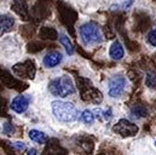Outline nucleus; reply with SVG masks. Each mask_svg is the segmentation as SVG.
<instances>
[{"label":"nucleus","mask_w":156,"mask_h":155,"mask_svg":"<svg viewBox=\"0 0 156 155\" xmlns=\"http://www.w3.org/2000/svg\"><path fill=\"white\" fill-rule=\"evenodd\" d=\"M147 41L150 46L156 47V28L155 29H151L148 34H147Z\"/></svg>","instance_id":"nucleus-16"},{"label":"nucleus","mask_w":156,"mask_h":155,"mask_svg":"<svg viewBox=\"0 0 156 155\" xmlns=\"http://www.w3.org/2000/svg\"><path fill=\"white\" fill-rule=\"evenodd\" d=\"M127 85L128 81L123 75L121 74L113 75L108 80V96L110 98H120L126 92Z\"/></svg>","instance_id":"nucleus-4"},{"label":"nucleus","mask_w":156,"mask_h":155,"mask_svg":"<svg viewBox=\"0 0 156 155\" xmlns=\"http://www.w3.org/2000/svg\"><path fill=\"white\" fill-rule=\"evenodd\" d=\"M29 103H30V98L28 96H26V95H17L11 101V106L10 107H11V109L15 113L23 114L29 108Z\"/></svg>","instance_id":"nucleus-6"},{"label":"nucleus","mask_w":156,"mask_h":155,"mask_svg":"<svg viewBox=\"0 0 156 155\" xmlns=\"http://www.w3.org/2000/svg\"><path fill=\"white\" fill-rule=\"evenodd\" d=\"M145 85L149 88H156V73H147Z\"/></svg>","instance_id":"nucleus-14"},{"label":"nucleus","mask_w":156,"mask_h":155,"mask_svg":"<svg viewBox=\"0 0 156 155\" xmlns=\"http://www.w3.org/2000/svg\"><path fill=\"white\" fill-rule=\"evenodd\" d=\"M59 42L62 44V46L66 49V51H67V53L69 55V56H72V55H74V46H73V42L70 41V39L68 38L64 33H61L59 34Z\"/></svg>","instance_id":"nucleus-11"},{"label":"nucleus","mask_w":156,"mask_h":155,"mask_svg":"<svg viewBox=\"0 0 156 155\" xmlns=\"http://www.w3.org/2000/svg\"><path fill=\"white\" fill-rule=\"evenodd\" d=\"M155 146H156V141H155Z\"/></svg>","instance_id":"nucleus-20"},{"label":"nucleus","mask_w":156,"mask_h":155,"mask_svg":"<svg viewBox=\"0 0 156 155\" xmlns=\"http://www.w3.org/2000/svg\"><path fill=\"white\" fill-rule=\"evenodd\" d=\"M113 131L122 137H132L138 133L139 127H138V125H136L134 122H132L127 119H120L113 126Z\"/></svg>","instance_id":"nucleus-5"},{"label":"nucleus","mask_w":156,"mask_h":155,"mask_svg":"<svg viewBox=\"0 0 156 155\" xmlns=\"http://www.w3.org/2000/svg\"><path fill=\"white\" fill-rule=\"evenodd\" d=\"M11 146H12L16 150H18V152H23V150H26V144H24L23 142H12Z\"/></svg>","instance_id":"nucleus-17"},{"label":"nucleus","mask_w":156,"mask_h":155,"mask_svg":"<svg viewBox=\"0 0 156 155\" xmlns=\"http://www.w3.org/2000/svg\"><path fill=\"white\" fill-rule=\"evenodd\" d=\"M131 114H132V116H133L134 119H140V117L147 116L148 110H147V108H144V107H142V106H136L134 108H132Z\"/></svg>","instance_id":"nucleus-13"},{"label":"nucleus","mask_w":156,"mask_h":155,"mask_svg":"<svg viewBox=\"0 0 156 155\" xmlns=\"http://www.w3.org/2000/svg\"><path fill=\"white\" fill-rule=\"evenodd\" d=\"M63 61V55L58 51H51L48 53H46L42 58V64L45 68H55L57 66H59Z\"/></svg>","instance_id":"nucleus-7"},{"label":"nucleus","mask_w":156,"mask_h":155,"mask_svg":"<svg viewBox=\"0 0 156 155\" xmlns=\"http://www.w3.org/2000/svg\"><path fill=\"white\" fill-rule=\"evenodd\" d=\"M48 92L56 98H67L75 93V84L69 75L53 78L48 82Z\"/></svg>","instance_id":"nucleus-2"},{"label":"nucleus","mask_w":156,"mask_h":155,"mask_svg":"<svg viewBox=\"0 0 156 155\" xmlns=\"http://www.w3.org/2000/svg\"><path fill=\"white\" fill-rule=\"evenodd\" d=\"M15 131H16V128H15V126H13L12 122L6 121V122L2 125V133H4V135H6V136H12V135L15 133Z\"/></svg>","instance_id":"nucleus-15"},{"label":"nucleus","mask_w":156,"mask_h":155,"mask_svg":"<svg viewBox=\"0 0 156 155\" xmlns=\"http://www.w3.org/2000/svg\"><path fill=\"white\" fill-rule=\"evenodd\" d=\"M51 112L53 117L62 124H73L79 120V110L74 103L63 99L51 102Z\"/></svg>","instance_id":"nucleus-1"},{"label":"nucleus","mask_w":156,"mask_h":155,"mask_svg":"<svg viewBox=\"0 0 156 155\" xmlns=\"http://www.w3.org/2000/svg\"><path fill=\"white\" fill-rule=\"evenodd\" d=\"M15 26V18L10 15H0V37L9 33Z\"/></svg>","instance_id":"nucleus-8"},{"label":"nucleus","mask_w":156,"mask_h":155,"mask_svg":"<svg viewBox=\"0 0 156 155\" xmlns=\"http://www.w3.org/2000/svg\"><path fill=\"white\" fill-rule=\"evenodd\" d=\"M79 37L83 46H94L103 41L101 28L94 22H86L79 28Z\"/></svg>","instance_id":"nucleus-3"},{"label":"nucleus","mask_w":156,"mask_h":155,"mask_svg":"<svg viewBox=\"0 0 156 155\" xmlns=\"http://www.w3.org/2000/svg\"><path fill=\"white\" fill-rule=\"evenodd\" d=\"M27 155H38V150H37L35 148H30V149L28 150V154Z\"/></svg>","instance_id":"nucleus-19"},{"label":"nucleus","mask_w":156,"mask_h":155,"mask_svg":"<svg viewBox=\"0 0 156 155\" xmlns=\"http://www.w3.org/2000/svg\"><path fill=\"white\" fill-rule=\"evenodd\" d=\"M28 137H29L30 141H33V142H35L38 144H44L45 142L48 141V136L44 131H40V130H37V128L29 130Z\"/></svg>","instance_id":"nucleus-10"},{"label":"nucleus","mask_w":156,"mask_h":155,"mask_svg":"<svg viewBox=\"0 0 156 155\" xmlns=\"http://www.w3.org/2000/svg\"><path fill=\"white\" fill-rule=\"evenodd\" d=\"M80 120L86 125H93L96 121V114L90 109H85L80 115Z\"/></svg>","instance_id":"nucleus-12"},{"label":"nucleus","mask_w":156,"mask_h":155,"mask_svg":"<svg viewBox=\"0 0 156 155\" xmlns=\"http://www.w3.org/2000/svg\"><path fill=\"white\" fill-rule=\"evenodd\" d=\"M109 56L114 61H121L125 56V49L122 46V44L119 41V40H115L112 45H110V49H109Z\"/></svg>","instance_id":"nucleus-9"},{"label":"nucleus","mask_w":156,"mask_h":155,"mask_svg":"<svg viewBox=\"0 0 156 155\" xmlns=\"http://www.w3.org/2000/svg\"><path fill=\"white\" fill-rule=\"evenodd\" d=\"M121 2H122V5H123V7H128L134 0H120Z\"/></svg>","instance_id":"nucleus-18"}]
</instances>
